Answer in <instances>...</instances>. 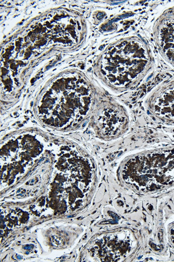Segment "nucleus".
<instances>
[{
	"label": "nucleus",
	"instance_id": "3",
	"mask_svg": "<svg viewBox=\"0 0 174 262\" xmlns=\"http://www.w3.org/2000/svg\"><path fill=\"white\" fill-rule=\"evenodd\" d=\"M123 184L148 195L174 187V146L144 151L127 158L120 168Z\"/></svg>",
	"mask_w": 174,
	"mask_h": 262
},
{
	"label": "nucleus",
	"instance_id": "2",
	"mask_svg": "<svg viewBox=\"0 0 174 262\" xmlns=\"http://www.w3.org/2000/svg\"><path fill=\"white\" fill-rule=\"evenodd\" d=\"M146 44L138 38L122 40L110 46L102 58L100 73L110 87L118 91L138 85L152 66Z\"/></svg>",
	"mask_w": 174,
	"mask_h": 262
},
{
	"label": "nucleus",
	"instance_id": "4",
	"mask_svg": "<svg viewBox=\"0 0 174 262\" xmlns=\"http://www.w3.org/2000/svg\"><path fill=\"white\" fill-rule=\"evenodd\" d=\"M93 122L101 136L109 139L124 134L129 124V117L124 107L112 102L105 103L100 108Z\"/></svg>",
	"mask_w": 174,
	"mask_h": 262
},
{
	"label": "nucleus",
	"instance_id": "1",
	"mask_svg": "<svg viewBox=\"0 0 174 262\" xmlns=\"http://www.w3.org/2000/svg\"><path fill=\"white\" fill-rule=\"evenodd\" d=\"M94 103L91 86L83 75L66 72L54 78L38 99L36 113L45 125L74 128L90 115Z\"/></svg>",
	"mask_w": 174,
	"mask_h": 262
},
{
	"label": "nucleus",
	"instance_id": "5",
	"mask_svg": "<svg viewBox=\"0 0 174 262\" xmlns=\"http://www.w3.org/2000/svg\"><path fill=\"white\" fill-rule=\"evenodd\" d=\"M146 106L156 120L174 125V79L156 88L148 97Z\"/></svg>",
	"mask_w": 174,
	"mask_h": 262
},
{
	"label": "nucleus",
	"instance_id": "6",
	"mask_svg": "<svg viewBox=\"0 0 174 262\" xmlns=\"http://www.w3.org/2000/svg\"><path fill=\"white\" fill-rule=\"evenodd\" d=\"M168 233L169 244L174 249V222L169 226Z\"/></svg>",
	"mask_w": 174,
	"mask_h": 262
}]
</instances>
